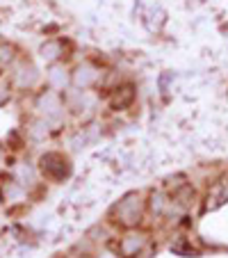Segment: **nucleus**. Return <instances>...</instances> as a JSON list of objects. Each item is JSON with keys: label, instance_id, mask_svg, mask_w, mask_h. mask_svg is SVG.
Segmentation results:
<instances>
[{"label": "nucleus", "instance_id": "obj_1", "mask_svg": "<svg viewBox=\"0 0 228 258\" xmlns=\"http://www.w3.org/2000/svg\"><path fill=\"white\" fill-rule=\"evenodd\" d=\"M144 215H146V199L139 192H126L110 208L112 224L121 226V229H135V226H139Z\"/></svg>", "mask_w": 228, "mask_h": 258}, {"label": "nucleus", "instance_id": "obj_2", "mask_svg": "<svg viewBox=\"0 0 228 258\" xmlns=\"http://www.w3.org/2000/svg\"><path fill=\"white\" fill-rule=\"evenodd\" d=\"M32 110L37 117L46 119L53 128H57L64 121V114H66V101H64L62 92H55V89L46 87L41 92H37L32 103Z\"/></svg>", "mask_w": 228, "mask_h": 258}, {"label": "nucleus", "instance_id": "obj_3", "mask_svg": "<svg viewBox=\"0 0 228 258\" xmlns=\"http://www.w3.org/2000/svg\"><path fill=\"white\" fill-rule=\"evenodd\" d=\"M37 169L50 183H64L71 176L73 167H71V160L62 151H46L37 160Z\"/></svg>", "mask_w": 228, "mask_h": 258}, {"label": "nucleus", "instance_id": "obj_4", "mask_svg": "<svg viewBox=\"0 0 228 258\" xmlns=\"http://www.w3.org/2000/svg\"><path fill=\"white\" fill-rule=\"evenodd\" d=\"M103 78H105V69L96 64L94 59H83L71 69V87L87 92V89L101 87Z\"/></svg>", "mask_w": 228, "mask_h": 258}, {"label": "nucleus", "instance_id": "obj_5", "mask_svg": "<svg viewBox=\"0 0 228 258\" xmlns=\"http://www.w3.org/2000/svg\"><path fill=\"white\" fill-rule=\"evenodd\" d=\"M146 247H148V233L141 231L139 226H135V229H123V233L117 238L119 258H137L144 253Z\"/></svg>", "mask_w": 228, "mask_h": 258}, {"label": "nucleus", "instance_id": "obj_6", "mask_svg": "<svg viewBox=\"0 0 228 258\" xmlns=\"http://www.w3.org/2000/svg\"><path fill=\"white\" fill-rule=\"evenodd\" d=\"M12 76H10V83L14 89H21V92H32L41 80V73L37 69V64L32 59H21L10 69Z\"/></svg>", "mask_w": 228, "mask_h": 258}, {"label": "nucleus", "instance_id": "obj_7", "mask_svg": "<svg viewBox=\"0 0 228 258\" xmlns=\"http://www.w3.org/2000/svg\"><path fill=\"white\" fill-rule=\"evenodd\" d=\"M137 101V87L132 83H119L117 87H112L107 92V105L117 112H123L128 107H132Z\"/></svg>", "mask_w": 228, "mask_h": 258}, {"label": "nucleus", "instance_id": "obj_8", "mask_svg": "<svg viewBox=\"0 0 228 258\" xmlns=\"http://www.w3.org/2000/svg\"><path fill=\"white\" fill-rule=\"evenodd\" d=\"M171 210V197L165 187H153L146 195V213H150L153 217H167Z\"/></svg>", "mask_w": 228, "mask_h": 258}, {"label": "nucleus", "instance_id": "obj_9", "mask_svg": "<svg viewBox=\"0 0 228 258\" xmlns=\"http://www.w3.org/2000/svg\"><path fill=\"white\" fill-rule=\"evenodd\" d=\"M66 53H68V44H66V39H59V37H50V39L41 41V46H39V57L46 64L64 62Z\"/></svg>", "mask_w": 228, "mask_h": 258}, {"label": "nucleus", "instance_id": "obj_10", "mask_svg": "<svg viewBox=\"0 0 228 258\" xmlns=\"http://www.w3.org/2000/svg\"><path fill=\"white\" fill-rule=\"evenodd\" d=\"M46 85L55 92H66L71 87V69L64 62H55L48 64V71H46Z\"/></svg>", "mask_w": 228, "mask_h": 258}, {"label": "nucleus", "instance_id": "obj_11", "mask_svg": "<svg viewBox=\"0 0 228 258\" xmlns=\"http://www.w3.org/2000/svg\"><path fill=\"white\" fill-rule=\"evenodd\" d=\"M226 201H228V180H226V178L214 180L212 185L208 187L205 197H203V213L221 208Z\"/></svg>", "mask_w": 228, "mask_h": 258}, {"label": "nucleus", "instance_id": "obj_12", "mask_svg": "<svg viewBox=\"0 0 228 258\" xmlns=\"http://www.w3.org/2000/svg\"><path fill=\"white\" fill-rule=\"evenodd\" d=\"M39 169H37V165H32V162H16L14 169H12V178L19 180L21 185L25 187V190H32L34 185H37V180H39Z\"/></svg>", "mask_w": 228, "mask_h": 258}, {"label": "nucleus", "instance_id": "obj_13", "mask_svg": "<svg viewBox=\"0 0 228 258\" xmlns=\"http://www.w3.org/2000/svg\"><path fill=\"white\" fill-rule=\"evenodd\" d=\"M53 131H55V128L50 126L46 119L37 117V114H34V117L25 123V137H28L30 142H46Z\"/></svg>", "mask_w": 228, "mask_h": 258}, {"label": "nucleus", "instance_id": "obj_14", "mask_svg": "<svg viewBox=\"0 0 228 258\" xmlns=\"http://www.w3.org/2000/svg\"><path fill=\"white\" fill-rule=\"evenodd\" d=\"M0 187H3L5 204H23V201H28V190L21 185L19 180L10 178V180H5V185H0Z\"/></svg>", "mask_w": 228, "mask_h": 258}, {"label": "nucleus", "instance_id": "obj_15", "mask_svg": "<svg viewBox=\"0 0 228 258\" xmlns=\"http://www.w3.org/2000/svg\"><path fill=\"white\" fill-rule=\"evenodd\" d=\"M19 62V48L12 41L0 39V71H10Z\"/></svg>", "mask_w": 228, "mask_h": 258}, {"label": "nucleus", "instance_id": "obj_16", "mask_svg": "<svg viewBox=\"0 0 228 258\" xmlns=\"http://www.w3.org/2000/svg\"><path fill=\"white\" fill-rule=\"evenodd\" d=\"M12 89H14V87H12L10 80L0 78V107L10 103V98H12Z\"/></svg>", "mask_w": 228, "mask_h": 258}, {"label": "nucleus", "instance_id": "obj_17", "mask_svg": "<svg viewBox=\"0 0 228 258\" xmlns=\"http://www.w3.org/2000/svg\"><path fill=\"white\" fill-rule=\"evenodd\" d=\"M3 160H5V146L0 144V165H3Z\"/></svg>", "mask_w": 228, "mask_h": 258}, {"label": "nucleus", "instance_id": "obj_18", "mask_svg": "<svg viewBox=\"0 0 228 258\" xmlns=\"http://www.w3.org/2000/svg\"><path fill=\"white\" fill-rule=\"evenodd\" d=\"M0 204H5V199H3V187H0Z\"/></svg>", "mask_w": 228, "mask_h": 258}]
</instances>
